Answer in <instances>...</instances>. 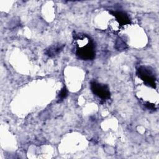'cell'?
Wrapping results in <instances>:
<instances>
[{
    "instance_id": "cell-4",
    "label": "cell",
    "mask_w": 159,
    "mask_h": 159,
    "mask_svg": "<svg viewBox=\"0 0 159 159\" xmlns=\"http://www.w3.org/2000/svg\"><path fill=\"white\" fill-rule=\"evenodd\" d=\"M110 12L115 16L116 20L120 24V25H124L130 23V20L128 16L122 11H110Z\"/></svg>"
},
{
    "instance_id": "cell-3",
    "label": "cell",
    "mask_w": 159,
    "mask_h": 159,
    "mask_svg": "<svg viewBox=\"0 0 159 159\" xmlns=\"http://www.w3.org/2000/svg\"><path fill=\"white\" fill-rule=\"evenodd\" d=\"M91 89L94 94L102 100H107L111 96L109 88L106 84L99 83L96 81H91Z\"/></svg>"
},
{
    "instance_id": "cell-1",
    "label": "cell",
    "mask_w": 159,
    "mask_h": 159,
    "mask_svg": "<svg viewBox=\"0 0 159 159\" xmlns=\"http://www.w3.org/2000/svg\"><path fill=\"white\" fill-rule=\"evenodd\" d=\"M77 56L84 60H93L95 57V46L92 39L86 35H77L75 38Z\"/></svg>"
},
{
    "instance_id": "cell-5",
    "label": "cell",
    "mask_w": 159,
    "mask_h": 159,
    "mask_svg": "<svg viewBox=\"0 0 159 159\" xmlns=\"http://www.w3.org/2000/svg\"><path fill=\"white\" fill-rule=\"evenodd\" d=\"M65 45L63 44H54L46 49L45 53L49 57H53L57 55L63 50Z\"/></svg>"
},
{
    "instance_id": "cell-2",
    "label": "cell",
    "mask_w": 159,
    "mask_h": 159,
    "mask_svg": "<svg viewBox=\"0 0 159 159\" xmlns=\"http://www.w3.org/2000/svg\"><path fill=\"white\" fill-rule=\"evenodd\" d=\"M137 74L145 84L152 88L156 87L157 78L153 70L151 67L141 66L137 69Z\"/></svg>"
},
{
    "instance_id": "cell-6",
    "label": "cell",
    "mask_w": 159,
    "mask_h": 159,
    "mask_svg": "<svg viewBox=\"0 0 159 159\" xmlns=\"http://www.w3.org/2000/svg\"><path fill=\"white\" fill-rule=\"evenodd\" d=\"M67 96V91L65 88V87H64L63 88L61 89V90L60 91L59 94H58V99L59 100H63V99H65Z\"/></svg>"
}]
</instances>
